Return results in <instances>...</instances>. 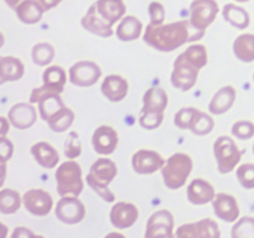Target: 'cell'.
<instances>
[{
	"label": "cell",
	"instance_id": "6da1fadb",
	"mask_svg": "<svg viewBox=\"0 0 254 238\" xmlns=\"http://www.w3.org/2000/svg\"><path fill=\"white\" fill-rule=\"evenodd\" d=\"M203 35L205 31L195 29L190 20H180L171 24H149L144 32V41L158 51L171 52L188 42L202 39Z\"/></svg>",
	"mask_w": 254,
	"mask_h": 238
},
{
	"label": "cell",
	"instance_id": "7a4b0ae2",
	"mask_svg": "<svg viewBox=\"0 0 254 238\" xmlns=\"http://www.w3.org/2000/svg\"><path fill=\"white\" fill-rule=\"evenodd\" d=\"M127 6L123 0H97L82 17L81 24L87 31L101 37H111L113 26L124 17Z\"/></svg>",
	"mask_w": 254,
	"mask_h": 238
},
{
	"label": "cell",
	"instance_id": "3957f363",
	"mask_svg": "<svg viewBox=\"0 0 254 238\" xmlns=\"http://www.w3.org/2000/svg\"><path fill=\"white\" fill-rule=\"evenodd\" d=\"M207 50L203 45H191L188 50L179 55L174 62L171 73V84L183 92L193 88L197 82L200 69L207 64Z\"/></svg>",
	"mask_w": 254,
	"mask_h": 238
},
{
	"label": "cell",
	"instance_id": "277c9868",
	"mask_svg": "<svg viewBox=\"0 0 254 238\" xmlns=\"http://www.w3.org/2000/svg\"><path fill=\"white\" fill-rule=\"evenodd\" d=\"M117 174H118V169H117L116 163L111 159L102 158L92 164L86 180L89 187L94 192L98 193L106 202H113L116 200V196L109 190L108 186L116 178Z\"/></svg>",
	"mask_w": 254,
	"mask_h": 238
},
{
	"label": "cell",
	"instance_id": "5b68a950",
	"mask_svg": "<svg viewBox=\"0 0 254 238\" xmlns=\"http://www.w3.org/2000/svg\"><path fill=\"white\" fill-rule=\"evenodd\" d=\"M192 168V159L188 154L175 153L171 155L161 169V175L166 187L170 190L183 187L190 176Z\"/></svg>",
	"mask_w": 254,
	"mask_h": 238
},
{
	"label": "cell",
	"instance_id": "8992f818",
	"mask_svg": "<svg viewBox=\"0 0 254 238\" xmlns=\"http://www.w3.org/2000/svg\"><path fill=\"white\" fill-rule=\"evenodd\" d=\"M57 192L61 197L64 196L81 195L83 191V180H82V169L77 161L68 160L60 165L56 170Z\"/></svg>",
	"mask_w": 254,
	"mask_h": 238
},
{
	"label": "cell",
	"instance_id": "52a82bcc",
	"mask_svg": "<svg viewBox=\"0 0 254 238\" xmlns=\"http://www.w3.org/2000/svg\"><path fill=\"white\" fill-rule=\"evenodd\" d=\"M44 84L41 87L34 88L30 94V103H39L44 97L57 96L61 94L64 89L67 81V74L62 67L50 66L45 69L42 74Z\"/></svg>",
	"mask_w": 254,
	"mask_h": 238
},
{
	"label": "cell",
	"instance_id": "ba28073f",
	"mask_svg": "<svg viewBox=\"0 0 254 238\" xmlns=\"http://www.w3.org/2000/svg\"><path fill=\"white\" fill-rule=\"evenodd\" d=\"M217 169L221 174H228L235 170L242 159V151L230 136L222 135L213 144Z\"/></svg>",
	"mask_w": 254,
	"mask_h": 238
},
{
	"label": "cell",
	"instance_id": "9c48e42d",
	"mask_svg": "<svg viewBox=\"0 0 254 238\" xmlns=\"http://www.w3.org/2000/svg\"><path fill=\"white\" fill-rule=\"evenodd\" d=\"M216 0H193L190 6V22L195 29L205 31L218 14Z\"/></svg>",
	"mask_w": 254,
	"mask_h": 238
},
{
	"label": "cell",
	"instance_id": "30bf717a",
	"mask_svg": "<svg viewBox=\"0 0 254 238\" xmlns=\"http://www.w3.org/2000/svg\"><path fill=\"white\" fill-rule=\"evenodd\" d=\"M102 69L93 61L76 62L69 68V82L77 87H91L98 82Z\"/></svg>",
	"mask_w": 254,
	"mask_h": 238
},
{
	"label": "cell",
	"instance_id": "8fae6325",
	"mask_svg": "<svg viewBox=\"0 0 254 238\" xmlns=\"http://www.w3.org/2000/svg\"><path fill=\"white\" fill-rule=\"evenodd\" d=\"M56 217L66 225H77L83 221L86 207L79 198L74 196H64L56 205Z\"/></svg>",
	"mask_w": 254,
	"mask_h": 238
},
{
	"label": "cell",
	"instance_id": "7c38bea8",
	"mask_svg": "<svg viewBox=\"0 0 254 238\" xmlns=\"http://www.w3.org/2000/svg\"><path fill=\"white\" fill-rule=\"evenodd\" d=\"M173 230V213L168 210H159L150 216L146 223L145 238H175Z\"/></svg>",
	"mask_w": 254,
	"mask_h": 238
},
{
	"label": "cell",
	"instance_id": "4fadbf2b",
	"mask_svg": "<svg viewBox=\"0 0 254 238\" xmlns=\"http://www.w3.org/2000/svg\"><path fill=\"white\" fill-rule=\"evenodd\" d=\"M165 159L155 150L140 149L131 158V166L139 175H150L161 170L165 165Z\"/></svg>",
	"mask_w": 254,
	"mask_h": 238
},
{
	"label": "cell",
	"instance_id": "5bb4252c",
	"mask_svg": "<svg viewBox=\"0 0 254 238\" xmlns=\"http://www.w3.org/2000/svg\"><path fill=\"white\" fill-rule=\"evenodd\" d=\"M22 202H24L25 208L31 215L44 217L51 212L54 198L47 191L42 188H32L25 192V195L22 196Z\"/></svg>",
	"mask_w": 254,
	"mask_h": 238
},
{
	"label": "cell",
	"instance_id": "9a60e30c",
	"mask_svg": "<svg viewBox=\"0 0 254 238\" xmlns=\"http://www.w3.org/2000/svg\"><path fill=\"white\" fill-rule=\"evenodd\" d=\"M118 133L109 125H101L94 130L92 136L94 151L99 155H111L118 145Z\"/></svg>",
	"mask_w": 254,
	"mask_h": 238
},
{
	"label": "cell",
	"instance_id": "2e32d148",
	"mask_svg": "<svg viewBox=\"0 0 254 238\" xmlns=\"http://www.w3.org/2000/svg\"><path fill=\"white\" fill-rule=\"evenodd\" d=\"M139 217V211L134 203L130 202H118L112 207L109 213L111 223L116 228L126 230L131 227L136 222Z\"/></svg>",
	"mask_w": 254,
	"mask_h": 238
},
{
	"label": "cell",
	"instance_id": "e0dca14e",
	"mask_svg": "<svg viewBox=\"0 0 254 238\" xmlns=\"http://www.w3.org/2000/svg\"><path fill=\"white\" fill-rule=\"evenodd\" d=\"M215 215L225 222H236L240 218V206L235 196L221 192L212 201Z\"/></svg>",
	"mask_w": 254,
	"mask_h": 238
},
{
	"label": "cell",
	"instance_id": "ac0fdd59",
	"mask_svg": "<svg viewBox=\"0 0 254 238\" xmlns=\"http://www.w3.org/2000/svg\"><path fill=\"white\" fill-rule=\"evenodd\" d=\"M7 119L14 128L25 130L35 124L37 119V111L30 103H17L10 108Z\"/></svg>",
	"mask_w": 254,
	"mask_h": 238
},
{
	"label": "cell",
	"instance_id": "d6986e66",
	"mask_svg": "<svg viewBox=\"0 0 254 238\" xmlns=\"http://www.w3.org/2000/svg\"><path fill=\"white\" fill-rule=\"evenodd\" d=\"M101 91L108 101L117 103V102H122L127 97L129 83L124 77L119 74H109L103 79Z\"/></svg>",
	"mask_w": 254,
	"mask_h": 238
},
{
	"label": "cell",
	"instance_id": "ffe728a7",
	"mask_svg": "<svg viewBox=\"0 0 254 238\" xmlns=\"http://www.w3.org/2000/svg\"><path fill=\"white\" fill-rule=\"evenodd\" d=\"M188 200L193 205H206L215 200V187L203 178H193L186 190Z\"/></svg>",
	"mask_w": 254,
	"mask_h": 238
},
{
	"label": "cell",
	"instance_id": "44dd1931",
	"mask_svg": "<svg viewBox=\"0 0 254 238\" xmlns=\"http://www.w3.org/2000/svg\"><path fill=\"white\" fill-rule=\"evenodd\" d=\"M236 96H237V92L232 86H225L218 89V92H216L208 104L210 113L213 116H221V114L227 113L235 104Z\"/></svg>",
	"mask_w": 254,
	"mask_h": 238
},
{
	"label": "cell",
	"instance_id": "7402d4cb",
	"mask_svg": "<svg viewBox=\"0 0 254 238\" xmlns=\"http://www.w3.org/2000/svg\"><path fill=\"white\" fill-rule=\"evenodd\" d=\"M31 154L35 161L44 169L56 168L60 161L56 149L47 141H39L31 146Z\"/></svg>",
	"mask_w": 254,
	"mask_h": 238
},
{
	"label": "cell",
	"instance_id": "603a6c76",
	"mask_svg": "<svg viewBox=\"0 0 254 238\" xmlns=\"http://www.w3.org/2000/svg\"><path fill=\"white\" fill-rule=\"evenodd\" d=\"M143 102L144 104L140 113H145V112L164 113L166 107H168L169 98L165 89L160 88V87H153V88H149L145 92L143 97Z\"/></svg>",
	"mask_w": 254,
	"mask_h": 238
},
{
	"label": "cell",
	"instance_id": "cb8c5ba5",
	"mask_svg": "<svg viewBox=\"0 0 254 238\" xmlns=\"http://www.w3.org/2000/svg\"><path fill=\"white\" fill-rule=\"evenodd\" d=\"M24 63L17 57L4 56L0 60V79H1V83L19 81L24 76Z\"/></svg>",
	"mask_w": 254,
	"mask_h": 238
},
{
	"label": "cell",
	"instance_id": "d4e9b609",
	"mask_svg": "<svg viewBox=\"0 0 254 238\" xmlns=\"http://www.w3.org/2000/svg\"><path fill=\"white\" fill-rule=\"evenodd\" d=\"M141 31H143V24L140 20L133 15H128L121 20L116 30V35L121 41L129 42L138 40L140 37Z\"/></svg>",
	"mask_w": 254,
	"mask_h": 238
},
{
	"label": "cell",
	"instance_id": "484cf974",
	"mask_svg": "<svg viewBox=\"0 0 254 238\" xmlns=\"http://www.w3.org/2000/svg\"><path fill=\"white\" fill-rule=\"evenodd\" d=\"M15 12H16L17 17L21 22L27 25H34L42 19L45 10L36 0H25L17 6Z\"/></svg>",
	"mask_w": 254,
	"mask_h": 238
},
{
	"label": "cell",
	"instance_id": "4316f807",
	"mask_svg": "<svg viewBox=\"0 0 254 238\" xmlns=\"http://www.w3.org/2000/svg\"><path fill=\"white\" fill-rule=\"evenodd\" d=\"M223 17L227 22L238 30H245L250 26L251 16L247 10L236 4H226L222 10Z\"/></svg>",
	"mask_w": 254,
	"mask_h": 238
},
{
	"label": "cell",
	"instance_id": "83f0119b",
	"mask_svg": "<svg viewBox=\"0 0 254 238\" xmlns=\"http://www.w3.org/2000/svg\"><path fill=\"white\" fill-rule=\"evenodd\" d=\"M233 52L240 61L250 63L254 61V34L240 35L233 42Z\"/></svg>",
	"mask_w": 254,
	"mask_h": 238
},
{
	"label": "cell",
	"instance_id": "f1b7e54d",
	"mask_svg": "<svg viewBox=\"0 0 254 238\" xmlns=\"http://www.w3.org/2000/svg\"><path fill=\"white\" fill-rule=\"evenodd\" d=\"M37 104H39L40 117L45 121H49L55 114H57L62 108L66 107L59 94L57 96L44 97Z\"/></svg>",
	"mask_w": 254,
	"mask_h": 238
},
{
	"label": "cell",
	"instance_id": "f546056e",
	"mask_svg": "<svg viewBox=\"0 0 254 238\" xmlns=\"http://www.w3.org/2000/svg\"><path fill=\"white\" fill-rule=\"evenodd\" d=\"M22 197L17 191L11 188H2L0 191V211L4 215H12L21 206Z\"/></svg>",
	"mask_w": 254,
	"mask_h": 238
},
{
	"label": "cell",
	"instance_id": "4dcf8cb0",
	"mask_svg": "<svg viewBox=\"0 0 254 238\" xmlns=\"http://www.w3.org/2000/svg\"><path fill=\"white\" fill-rule=\"evenodd\" d=\"M73 111L67 108V107H64V108H62L61 111L59 112V113L55 114V116L47 121V124H49V128L51 129L52 131H55V133H64L67 129H69V126L73 124Z\"/></svg>",
	"mask_w": 254,
	"mask_h": 238
},
{
	"label": "cell",
	"instance_id": "1f68e13d",
	"mask_svg": "<svg viewBox=\"0 0 254 238\" xmlns=\"http://www.w3.org/2000/svg\"><path fill=\"white\" fill-rule=\"evenodd\" d=\"M31 57L34 63H36L37 66H49L55 57L54 46L47 44V42H39V44H36L32 47Z\"/></svg>",
	"mask_w": 254,
	"mask_h": 238
},
{
	"label": "cell",
	"instance_id": "d6a6232c",
	"mask_svg": "<svg viewBox=\"0 0 254 238\" xmlns=\"http://www.w3.org/2000/svg\"><path fill=\"white\" fill-rule=\"evenodd\" d=\"M213 126H215V121H213L212 117L208 116L205 112L198 111L197 114L193 118L192 124L190 126V130L192 131L195 135L202 136L207 135L208 133L213 130Z\"/></svg>",
	"mask_w": 254,
	"mask_h": 238
},
{
	"label": "cell",
	"instance_id": "836d02e7",
	"mask_svg": "<svg viewBox=\"0 0 254 238\" xmlns=\"http://www.w3.org/2000/svg\"><path fill=\"white\" fill-rule=\"evenodd\" d=\"M232 238H254V217L245 216L240 218L231 232Z\"/></svg>",
	"mask_w": 254,
	"mask_h": 238
},
{
	"label": "cell",
	"instance_id": "e575fe53",
	"mask_svg": "<svg viewBox=\"0 0 254 238\" xmlns=\"http://www.w3.org/2000/svg\"><path fill=\"white\" fill-rule=\"evenodd\" d=\"M196 231L197 238H221L220 227L217 222L211 218H203L196 222Z\"/></svg>",
	"mask_w": 254,
	"mask_h": 238
},
{
	"label": "cell",
	"instance_id": "d590c367",
	"mask_svg": "<svg viewBox=\"0 0 254 238\" xmlns=\"http://www.w3.org/2000/svg\"><path fill=\"white\" fill-rule=\"evenodd\" d=\"M197 112L198 109L195 108V107H185V108H181L180 111L175 114L174 124H175V126H178L179 129L188 130V129H190L193 118H195V116L197 114Z\"/></svg>",
	"mask_w": 254,
	"mask_h": 238
},
{
	"label": "cell",
	"instance_id": "8d00e7d4",
	"mask_svg": "<svg viewBox=\"0 0 254 238\" xmlns=\"http://www.w3.org/2000/svg\"><path fill=\"white\" fill-rule=\"evenodd\" d=\"M236 176L238 178V182L246 190H253L254 188V164L247 163L238 166L236 171Z\"/></svg>",
	"mask_w": 254,
	"mask_h": 238
},
{
	"label": "cell",
	"instance_id": "74e56055",
	"mask_svg": "<svg viewBox=\"0 0 254 238\" xmlns=\"http://www.w3.org/2000/svg\"><path fill=\"white\" fill-rule=\"evenodd\" d=\"M82 154V145L79 141V135L76 131L68 134L64 143V155L67 159H77Z\"/></svg>",
	"mask_w": 254,
	"mask_h": 238
},
{
	"label": "cell",
	"instance_id": "f35d334b",
	"mask_svg": "<svg viewBox=\"0 0 254 238\" xmlns=\"http://www.w3.org/2000/svg\"><path fill=\"white\" fill-rule=\"evenodd\" d=\"M164 121V113H153V112H145L140 113L139 117V124L141 128L146 130H154L158 129Z\"/></svg>",
	"mask_w": 254,
	"mask_h": 238
},
{
	"label": "cell",
	"instance_id": "ab89813d",
	"mask_svg": "<svg viewBox=\"0 0 254 238\" xmlns=\"http://www.w3.org/2000/svg\"><path fill=\"white\" fill-rule=\"evenodd\" d=\"M232 135L241 140H248L254 136V123L251 120H238L232 126Z\"/></svg>",
	"mask_w": 254,
	"mask_h": 238
},
{
	"label": "cell",
	"instance_id": "60d3db41",
	"mask_svg": "<svg viewBox=\"0 0 254 238\" xmlns=\"http://www.w3.org/2000/svg\"><path fill=\"white\" fill-rule=\"evenodd\" d=\"M149 15H150V24L151 25H161L164 24L165 20V9H164L163 4L159 1L150 2L148 7Z\"/></svg>",
	"mask_w": 254,
	"mask_h": 238
},
{
	"label": "cell",
	"instance_id": "b9f144b4",
	"mask_svg": "<svg viewBox=\"0 0 254 238\" xmlns=\"http://www.w3.org/2000/svg\"><path fill=\"white\" fill-rule=\"evenodd\" d=\"M175 238H197L196 222L185 223V225L180 226L176 231Z\"/></svg>",
	"mask_w": 254,
	"mask_h": 238
},
{
	"label": "cell",
	"instance_id": "7bdbcfd3",
	"mask_svg": "<svg viewBox=\"0 0 254 238\" xmlns=\"http://www.w3.org/2000/svg\"><path fill=\"white\" fill-rule=\"evenodd\" d=\"M14 153V145L6 136L0 138V155H1V163H6L9 159H11Z\"/></svg>",
	"mask_w": 254,
	"mask_h": 238
},
{
	"label": "cell",
	"instance_id": "ee69618b",
	"mask_svg": "<svg viewBox=\"0 0 254 238\" xmlns=\"http://www.w3.org/2000/svg\"><path fill=\"white\" fill-rule=\"evenodd\" d=\"M10 238H45L44 236L35 235L31 230L26 227H16L11 233Z\"/></svg>",
	"mask_w": 254,
	"mask_h": 238
},
{
	"label": "cell",
	"instance_id": "f6af8a7d",
	"mask_svg": "<svg viewBox=\"0 0 254 238\" xmlns=\"http://www.w3.org/2000/svg\"><path fill=\"white\" fill-rule=\"evenodd\" d=\"M36 1L39 2L42 7H44L45 11H49V10L56 7L57 5L62 1V0H36Z\"/></svg>",
	"mask_w": 254,
	"mask_h": 238
},
{
	"label": "cell",
	"instance_id": "bcb514c9",
	"mask_svg": "<svg viewBox=\"0 0 254 238\" xmlns=\"http://www.w3.org/2000/svg\"><path fill=\"white\" fill-rule=\"evenodd\" d=\"M1 136H5L6 135V133L9 131V124H11L9 121V119L5 118V117H1Z\"/></svg>",
	"mask_w": 254,
	"mask_h": 238
},
{
	"label": "cell",
	"instance_id": "7dc6e473",
	"mask_svg": "<svg viewBox=\"0 0 254 238\" xmlns=\"http://www.w3.org/2000/svg\"><path fill=\"white\" fill-rule=\"evenodd\" d=\"M4 1L6 2L7 6H10L11 9H14V10H16L17 6H19L21 2H24L25 0H4Z\"/></svg>",
	"mask_w": 254,
	"mask_h": 238
},
{
	"label": "cell",
	"instance_id": "c3c4849f",
	"mask_svg": "<svg viewBox=\"0 0 254 238\" xmlns=\"http://www.w3.org/2000/svg\"><path fill=\"white\" fill-rule=\"evenodd\" d=\"M104 238H126V236L122 235V233H119V232H111V233H108V235H107Z\"/></svg>",
	"mask_w": 254,
	"mask_h": 238
},
{
	"label": "cell",
	"instance_id": "681fc988",
	"mask_svg": "<svg viewBox=\"0 0 254 238\" xmlns=\"http://www.w3.org/2000/svg\"><path fill=\"white\" fill-rule=\"evenodd\" d=\"M236 1H238V2H247V1H251V0H236Z\"/></svg>",
	"mask_w": 254,
	"mask_h": 238
},
{
	"label": "cell",
	"instance_id": "f907efd6",
	"mask_svg": "<svg viewBox=\"0 0 254 238\" xmlns=\"http://www.w3.org/2000/svg\"><path fill=\"white\" fill-rule=\"evenodd\" d=\"M253 154H254V144H253Z\"/></svg>",
	"mask_w": 254,
	"mask_h": 238
},
{
	"label": "cell",
	"instance_id": "816d5d0a",
	"mask_svg": "<svg viewBox=\"0 0 254 238\" xmlns=\"http://www.w3.org/2000/svg\"><path fill=\"white\" fill-rule=\"evenodd\" d=\"M253 79H254V74H253Z\"/></svg>",
	"mask_w": 254,
	"mask_h": 238
}]
</instances>
